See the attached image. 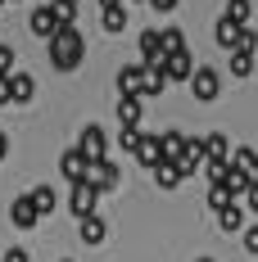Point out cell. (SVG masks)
<instances>
[{"label":"cell","mask_w":258,"mask_h":262,"mask_svg":"<svg viewBox=\"0 0 258 262\" xmlns=\"http://www.w3.org/2000/svg\"><path fill=\"white\" fill-rule=\"evenodd\" d=\"M9 222L18 226V231H32L41 217H36V208H32V194H18L14 204H9Z\"/></svg>","instance_id":"obj_7"},{"label":"cell","mask_w":258,"mask_h":262,"mask_svg":"<svg viewBox=\"0 0 258 262\" xmlns=\"http://www.w3.org/2000/svg\"><path fill=\"white\" fill-rule=\"evenodd\" d=\"M141 63H163V46H158V32H141Z\"/></svg>","instance_id":"obj_18"},{"label":"cell","mask_w":258,"mask_h":262,"mask_svg":"<svg viewBox=\"0 0 258 262\" xmlns=\"http://www.w3.org/2000/svg\"><path fill=\"white\" fill-rule=\"evenodd\" d=\"M131 154L141 158V167H154V163H163V149H158V136H145L141 131V140H136V149Z\"/></svg>","instance_id":"obj_13"},{"label":"cell","mask_w":258,"mask_h":262,"mask_svg":"<svg viewBox=\"0 0 258 262\" xmlns=\"http://www.w3.org/2000/svg\"><path fill=\"white\" fill-rule=\"evenodd\" d=\"M32 194V208H36V217H50L54 204H59V194H54L50 185H36V190H27Z\"/></svg>","instance_id":"obj_17"},{"label":"cell","mask_w":258,"mask_h":262,"mask_svg":"<svg viewBox=\"0 0 258 262\" xmlns=\"http://www.w3.org/2000/svg\"><path fill=\"white\" fill-rule=\"evenodd\" d=\"M190 68H195L190 50H172V54H163V77H168V81H186V77H190Z\"/></svg>","instance_id":"obj_6"},{"label":"cell","mask_w":258,"mask_h":262,"mask_svg":"<svg viewBox=\"0 0 258 262\" xmlns=\"http://www.w3.org/2000/svg\"><path fill=\"white\" fill-rule=\"evenodd\" d=\"M64 262H73V258H64Z\"/></svg>","instance_id":"obj_42"},{"label":"cell","mask_w":258,"mask_h":262,"mask_svg":"<svg viewBox=\"0 0 258 262\" xmlns=\"http://www.w3.org/2000/svg\"><path fill=\"white\" fill-rule=\"evenodd\" d=\"M46 46H50V63L59 73H73L82 59H86V41H82L77 23H59V32H54Z\"/></svg>","instance_id":"obj_1"},{"label":"cell","mask_w":258,"mask_h":262,"mask_svg":"<svg viewBox=\"0 0 258 262\" xmlns=\"http://www.w3.org/2000/svg\"><path fill=\"white\" fill-rule=\"evenodd\" d=\"M200 262H213V258H200Z\"/></svg>","instance_id":"obj_40"},{"label":"cell","mask_w":258,"mask_h":262,"mask_svg":"<svg viewBox=\"0 0 258 262\" xmlns=\"http://www.w3.org/2000/svg\"><path fill=\"white\" fill-rule=\"evenodd\" d=\"M249 14H254L249 0H227V18H231V23H249Z\"/></svg>","instance_id":"obj_28"},{"label":"cell","mask_w":258,"mask_h":262,"mask_svg":"<svg viewBox=\"0 0 258 262\" xmlns=\"http://www.w3.org/2000/svg\"><path fill=\"white\" fill-rule=\"evenodd\" d=\"M227 199H231V194H227V190H222V185H213V190H208V208H222V204H227Z\"/></svg>","instance_id":"obj_31"},{"label":"cell","mask_w":258,"mask_h":262,"mask_svg":"<svg viewBox=\"0 0 258 262\" xmlns=\"http://www.w3.org/2000/svg\"><path fill=\"white\" fill-rule=\"evenodd\" d=\"M118 122L123 127H141V95H123L118 100Z\"/></svg>","instance_id":"obj_19"},{"label":"cell","mask_w":258,"mask_h":262,"mask_svg":"<svg viewBox=\"0 0 258 262\" xmlns=\"http://www.w3.org/2000/svg\"><path fill=\"white\" fill-rule=\"evenodd\" d=\"M254 154H258V149H254Z\"/></svg>","instance_id":"obj_43"},{"label":"cell","mask_w":258,"mask_h":262,"mask_svg":"<svg viewBox=\"0 0 258 262\" xmlns=\"http://www.w3.org/2000/svg\"><path fill=\"white\" fill-rule=\"evenodd\" d=\"M213 212H217V226H222L227 235H235V231H245V212H240V204H231V199H227L222 208H213Z\"/></svg>","instance_id":"obj_14"},{"label":"cell","mask_w":258,"mask_h":262,"mask_svg":"<svg viewBox=\"0 0 258 262\" xmlns=\"http://www.w3.org/2000/svg\"><path fill=\"white\" fill-rule=\"evenodd\" d=\"M0 73H14V46H0Z\"/></svg>","instance_id":"obj_32"},{"label":"cell","mask_w":258,"mask_h":262,"mask_svg":"<svg viewBox=\"0 0 258 262\" xmlns=\"http://www.w3.org/2000/svg\"><path fill=\"white\" fill-rule=\"evenodd\" d=\"M158 46H163V54L186 50V32H181V27H163V32H158Z\"/></svg>","instance_id":"obj_26"},{"label":"cell","mask_w":258,"mask_h":262,"mask_svg":"<svg viewBox=\"0 0 258 262\" xmlns=\"http://www.w3.org/2000/svg\"><path fill=\"white\" fill-rule=\"evenodd\" d=\"M95 204H100V190H95L91 181H73V194H68V208H73V217L95 212Z\"/></svg>","instance_id":"obj_4"},{"label":"cell","mask_w":258,"mask_h":262,"mask_svg":"<svg viewBox=\"0 0 258 262\" xmlns=\"http://www.w3.org/2000/svg\"><path fill=\"white\" fill-rule=\"evenodd\" d=\"M136 140H141V127H123V131H118V145H123V154H131V149H136Z\"/></svg>","instance_id":"obj_30"},{"label":"cell","mask_w":258,"mask_h":262,"mask_svg":"<svg viewBox=\"0 0 258 262\" xmlns=\"http://www.w3.org/2000/svg\"><path fill=\"white\" fill-rule=\"evenodd\" d=\"M36 95V77L32 73H9V104H27Z\"/></svg>","instance_id":"obj_8"},{"label":"cell","mask_w":258,"mask_h":262,"mask_svg":"<svg viewBox=\"0 0 258 262\" xmlns=\"http://www.w3.org/2000/svg\"><path fill=\"white\" fill-rule=\"evenodd\" d=\"M245 249H249V253H258V226H249V231H245Z\"/></svg>","instance_id":"obj_34"},{"label":"cell","mask_w":258,"mask_h":262,"mask_svg":"<svg viewBox=\"0 0 258 262\" xmlns=\"http://www.w3.org/2000/svg\"><path fill=\"white\" fill-rule=\"evenodd\" d=\"M0 5H9V0H0Z\"/></svg>","instance_id":"obj_41"},{"label":"cell","mask_w":258,"mask_h":262,"mask_svg":"<svg viewBox=\"0 0 258 262\" xmlns=\"http://www.w3.org/2000/svg\"><path fill=\"white\" fill-rule=\"evenodd\" d=\"M9 154V136H5V131H0V158Z\"/></svg>","instance_id":"obj_38"},{"label":"cell","mask_w":258,"mask_h":262,"mask_svg":"<svg viewBox=\"0 0 258 262\" xmlns=\"http://www.w3.org/2000/svg\"><path fill=\"white\" fill-rule=\"evenodd\" d=\"M59 172H64V181H86V158H82L77 145H73V149H64V158H59Z\"/></svg>","instance_id":"obj_9"},{"label":"cell","mask_w":258,"mask_h":262,"mask_svg":"<svg viewBox=\"0 0 258 262\" xmlns=\"http://www.w3.org/2000/svg\"><path fill=\"white\" fill-rule=\"evenodd\" d=\"M86 181H91V185L104 194V190H113V185L123 181V172H118L109 158H95V163H86Z\"/></svg>","instance_id":"obj_3"},{"label":"cell","mask_w":258,"mask_h":262,"mask_svg":"<svg viewBox=\"0 0 258 262\" xmlns=\"http://www.w3.org/2000/svg\"><path fill=\"white\" fill-rule=\"evenodd\" d=\"M46 5H50V14L54 18H59V23H77V0H46Z\"/></svg>","instance_id":"obj_24"},{"label":"cell","mask_w":258,"mask_h":262,"mask_svg":"<svg viewBox=\"0 0 258 262\" xmlns=\"http://www.w3.org/2000/svg\"><path fill=\"white\" fill-rule=\"evenodd\" d=\"M109 5H123V0H100V9H109Z\"/></svg>","instance_id":"obj_39"},{"label":"cell","mask_w":258,"mask_h":262,"mask_svg":"<svg viewBox=\"0 0 258 262\" xmlns=\"http://www.w3.org/2000/svg\"><path fill=\"white\" fill-rule=\"evenodd\" d=\"M217 185H222V190H227V194L235 199V194H245V190L254 185V177H249V172H240V167H227V177H222Z\"/></svg>","instance_id":"obj_16"},{"label":"cell","mask_w":258,"mask_h":262,"mask_svg":"<svg viewBox=\"0 0 258 262\" xmlns=\"http://www.w3.org/2000/svg\"><path fill=\"white\" fill-rule=\"evenodd\" d=\"M150 172H154L158 190H177V185H181V172H177V163H168V158H163V163H154Z\"/></svg>","instance_id":"obj_20"},{"label":"cell","mask_w":258,"mask_h":262,"mask_svg":"<svg viewBox=\"0 0 258 262\" xmlns=\"http://www.w3.org/2000/svg\"><path fill=\"white\" fill-rule=\"evenodd\" d=\"M141 86H145V63H127L118 73V95H141Z\"/></svg>","instance_id":"obj_11"},{"label":"cell","mask_w":258,"mask_h":262,"mask_svg":"<svg viewBox=\"0 0 258 262\" xmlns=\"http://www.w3.org/2000/svg\"><path fill=\"white\" fill-rule=\"evenodd\" d=\"M227 163L240 167V172H249V177H258V154L254 149H235V154H227Z\"/></svg>","instance_id":"obj_25"},{"label":"cell","mask_w":258,"mask_h":262,"mask_svg":"<svg viewBox=\"0 0 258 262\" xmlns=\"http://www.w3.org/2000/svg\"><path fill=\"white\" fill-rule=\"evenodd\" d=\"M77 149H82V158H86V163L104 158V131L95 127V122H86V127H82V136H77Z\"/></svg>","instance_id":"obj_5"},{"label":"cell","mask_w":258,"mask_h":262,"mask_svg":"<svg viewBox=\"0 0 258 262\" xmlns=\"http://www.w3.org/2000/svg\"><path fill=\"white\" fill-rule=\"evenodd\" d=\"M227 154H231L227 136H222V131H208L204 136V158H227Z\"/></svg>","instance_id":"obj_23"},{"label":"cell","mask_w":258,"mask_h":262,"mask_svg":"<svg viewBox=\"0 0 258 262\" xmlns=\"http://www.w3.org/2000/svg\"><path fill=\"white\" fill-rule=\"evenodd\" d=\"M100 27H104V32H113V36H118V32L127 27V9H123V5H109V9L100 14Z\"/></svg>","instance_id":"obj_22"},{"label":"cell","mask_w":258,"mask_h":262,"mask_svg":"<svg viewBox=\"0 0 258 262\" xmlns=\"http://www.w3.org/2000/svg\"><path fill=\"white\" fill-rule=\"evenodd\" d=\"M77 231L86 244H104V235H109V226H104L100 212H86V217H77Z\"/></svg>","instance_id":"obj_12"},{"label":"cell","mask_w":258,"mask_h":262,"mask_svg":"<svg viewBox=\"0 0 258 262\" xmlns=\"http://www.w3.org/2000/svg\"><path fill=\"white\" fill-rule=\"evenodd\" d=\"M0 104H9V73H0Z\"/></svg>","instance_id":"obj_37"},{"label":"cell","mask_w":258,"mask_h":262,"mask_svg":"<svg viewBox=\"0 0 258 262\" xmlns=\"http://www.w3.org/2000/svg\"><path fill=\"white\" fill-rule=\"evenodd\" d=\"M245 199H249V212H258V181L249 185V190H245Z\"/></svg>","instance_id":"obj_36"},{"label":"cell","mask_w":258,"mask_h":262,"mask_svg":"<svg viewBox=\"0 0 258 262\" xmlns=\"http://www.w3.org/2000/svg\"><path fill=\"white\" fill-rule=\"evenodd\" d=\"M145 5H150V9H158V14H172V9H177V0H145Z\"/></svg>","instance_id":"obj_33"},{"label":"cell","mask_w":258,"mask_h":262,"mask_svg":"<svg viewBox=\"0 0 258 262\" xmlns=\"http://www.w3.org/2000/svg\"><path fill=\"white\" fill-rule=\"evenodd\" d=\"M27 27L41 36V41H50L54 32H59V18L50 14V5H41V9H32V18H27Z\"/></svg>","instance_id":"obj_10"},{"label":"cell","mask_w":258,"mask_h":262,"mask_svg":"<svg viewBox=\"0 0 258 262\" xmlns=\"http://www.w3.org/2000/svg\"><path fill=\"white\" fill-rule=\"evenodd\" d=\"M158 149H163L168 163H177V158L186 154V131H163V136H158Z\"/></svg>","instance_id":"obj_15"},{"label":"cell","mask_w":258,"mask_h":262,"mask_svg":"<svg viewBox=\"0 0 258 262\" xmlns=\"http://www.w3.org/2000/svg\"><path fill=\"white\" fill-rule=\"evenodd\" d=\"M5 262H32V258H27V249H18V244H14V249L5 253Z\"/></svg>","instance_id":"obj_35"},{"label":"cell","mask_w":258,"mask_h":262,"mask_svg":"<svg viewBox=\"0 0 258 262\" xmlns=\"http://www.w3.org/2000/svg\"><path fill=\"white\" fill-rule=\"evenodd\" d=\"M190 95L200 100V104H213L217 100V91H222V77H217V68H190Z\"/></svg>","instance_id":"obj_2"},{"label":"cell","mask_w":258,"mask_h":262,"mask_svg":"<svg viewBox=\"0 0 258 262\" xmlns=\"http://www.w3.org/2000/svg\"><path fill=\"white\" fill-rule=\"evenodd\" d=\"M231 54V77H249L254 73V54L249 50H227Z\"/></svg>","instance_id":"obj_27"},{"label":"cell","mask_w":258,"mask_h":262,"mask_svg":"<svg viewBox=\"0 0 258 262\" xmlns=\"http://www.w3.org/2000/svg\"><path fill=\"white\" fill-rule=\"evenodd\" d=\"M240 27H245V23H231L227 14L217 18V27H213V36H217V46H222V50H231V46H235V36H240Z\"/></svg>","instance_id":"obj_21"},{"label":"cell","mask_w":258,"mask_h":262,"mask_svg":"<svg viewBox=\"0 0 258 262\" xmlns=\"http://www.w3.org/2000/svg\"><path fill=\"white\" fill-rule=\"evenodd\" d=\"M231 50H249V54L258 50V32H254V27H249V23L240 27V36H235V46H231Z\"/></svg>","instance_id":"obj_29"}]
</instances>
